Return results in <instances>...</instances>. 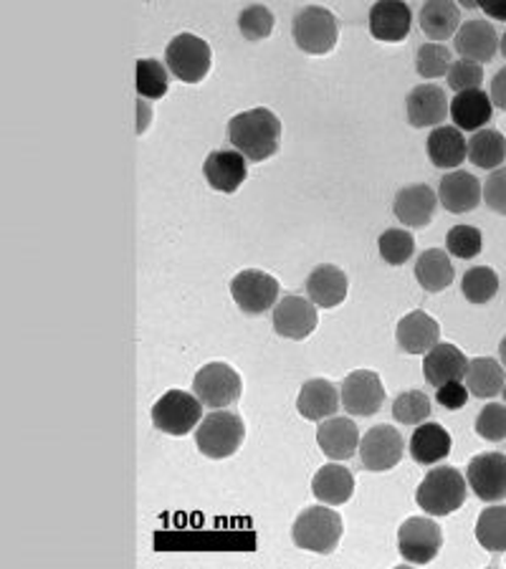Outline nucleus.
Returning <instances> with one entry per match:
<instances>
[{"mask_svg": "<svg viewBox=\"0 0 506 569\" xmlns=\"http://www.w3.org/2000/svg\"><path fill=\"white\" fill-rule=\"evenodd\" d=\"M281 122L271 109L240 111L228 122V142L251 163H263L279 152Z\"/></svg>", "mask_w": 506, "mask_h": 569, "instance_id": "f257e3e1", "label": "nucleus"}, {"mask_svg": "<svg viewBox=\"0 0 506 569\" xmlns=\"http://www.w3.org/2000/svg\"><path fill=\"white\" fill-rule=\"evenodd\" d=\"M466 478L456 469H433L417 486L415 501L425 514L431 517H448L459 511L466 501Z\"/></svg>", "mask_w": 506, "mask_h": 569, "instance_id": "f03ea898", "label": "nucleus"}, {"mask_svg": "<svg viewBox=\"0 0 506 569\" xmlns=\"http://www.w3.org/2000/svg\"><path fill=\"white\" fill-rule=\"evenodd\" d=\"M244 418L231 411H213L211 415H205L196 428L198 451L213 461L231 459L240 448V443H244Z\"/></svg>", "mask_w": 506, "mask_h": 569, "instance_id": "7ed1b4c3", "label": "nucleus"}, {"mask_svg": "<svg viewBox=\"0 0 506 569\" xmlns=\"http://www.w3.org/2000/svg\"><path fill=\"white\" fill-rule=\"evenodd\" d=\"M342 517L332 509L309 507L304 509L292 526V540L299 549L332 555L342 540Z\"/></svg>", "mask_w": 506, "mask_h": 569, "instance_id": "20e7f679", "label": "nucleus"}, {"mask_svg": "<svg viewBox=\"0 0 506 569\" xmlns=\"http://www.w3.org/2000/svg\"><path fill=\"white\" fill-rule=\"evenodd\" d=\"M292 36L294 44L299 46L304 54L325 56L337 46L340 28H337V19L332 11H327L322 5H307L294 15Z\"/></svg>", "mask_w": 506, "mask_h": 569, "instance_id": "39448f33", "label": "nucleus"}, {"mask_svg": "<svg viewBox=\"0 0 506 569\" xmlns=\"http://www.w3.org/2000/svg\"><path fill=\"white\" fill-rule=\"evenodd\" d=\"M203 420V403L185 390H167L152 407V423L167 436H188Z\"/></svg>", "mask_w": 506, "mask_h": 569, "instance_id": "423d86ee", "label": "nucleus"}, {"mask_svg": "<svg viewBox=\"0 0 506 569\" xmlns=\"http://www.w3.org/2000/svg\"><path fill=\"white\" fill-rule=\"evenodd\" d=\"M165 67L183 84H200L211 71V46L192 34H180L167 44Z\"/></svg>", "mask_w": 506, "mask_h": 569, "instance_id": "0eeeda50", "label": "nucleus"}, {"mask_svg": "<svg viewBox=\"0 0 506 569\" xmlns=\"http://www.w3.org/2000/svg\"><path fill=\"white\" fill-rule=\"evenodd\" d=\"M231 296L244 315L259 317L276 304L279 282L267 271L246 269L231 282Z\"/></svg>", "mask_w": 506, "mask_h": 569, "instance_id": "6e6552de", "label": "nucleus"}, {"mask_svg": "<svg viewBox=\"0 0 506 569\" xmlns=\"http://www.w3.org/2000/svg\"><path fill=\"white\" fill-rule=\"evenodd\" d=\"M444 544V534L440 526L433 519L425 517H411L405 519L403 526L398 532V549L400 557L411 565H428L436 559Z\"/></svg>", "mask_w": 506, "mask_h": 569, "instance_id": "1a4fd4ad", "label": "nucleus"}, {"mask_svg": "<svg viewBox=\"0 0 506 569\" xmlns=\"http://www.w3.org/2000/svg\"><path fill=\"white\" fill-rule=\"evenodd\" d=\"M240 388H244L240 375L226 363L205 365L192 380V390H196L200 403L205 407H215V411L236 403L240 398Z\"/></svg>", "mask_w": 506, "mask_h": 569, "instance_id": "9d476101", "label": "nucleus"}, {"mask_svg": "<svg viewBox=\"0 0 506 569\" xmlns=\"http://www.w3.org/2000/svg\"><path fill=\"white\" fill-rule=\"evenodd\" d=\"M405 453V440L398 428L392 426H375L365 432L360 440V459L363 466L373 474L396 469Z\"/></svg>", "mask_w": 506, "mask_h": 569, "instance_id": "9b49d317", "label": "nucleus"}, {"mask_svg": "<svg viewBox=\"0 0 506 569\" xmlns=\"http://www.w3.org/2000/svg\"><path fill=\"white\" fill-rule=\"evenodd\" d=\"M342 405L355 418H369L385 403V388L380 375L373 370H355L342 382Z\"/></svg>", "mask_w": 506, "mask_h": 569, "instance_id": "f8f14e48", "label": "nucleus"}, {"mask_svg": "<svg viewBox=\"0 0 506 569\" xmlns=\"http://www.w3.org/2000/svg\"><path fill=\"white\" fill-rule=\"evenodd\" d=\"M466 481L481 501L496 503L506 499V455L481 453L471 459L469 469H466Z\"/></svg>", "mask_w": 506, "mask_h": 569, "instance_id": "ddd939ff", "label": "nucleus"}, {"mask_svg": "<svg viewBox=\"0 0 506 569\" xmlns=\"http://www.w3.org/2000/svg\"><path fill=\"white\" fill-rule=\"evenodd\" d=\"M317 322V307L304 296H284L274 307V332L284 340H307Z\"/></svg>", "mask_w": 506, "mask_h": 569, "instance_id": "4468645a", "label": "nucleus"}, {"mask_svg": "<svg viewBox=\"0 0 506 569\" xmlns=\"http://www.w3.org/2000/svg\"><path fill=\"white\" fill-rule=\"evenodd\" d=\"M405 115L408 122L415 130H425V127H438L446 122V115H451V102L446 99V92L436 84H421L408 94L405 99Z\"/></svg>", "mask_w": 506, "mask_h": 569, "instance_id": "2eb2a0df", "label": "nucleus"}, {"mask_svg": "<svg viewBox=\"0 0 506 569\" xmlns=\"http://www.w3.org/2000/svg\"><path fill=\"white\" fill-rule=\"evenodd\" d=\"M413 13L411 5L400 3V0H380L369 8V34L377 42L398 44L411 34Z\"/></svg>", "mask_w": 506, "mask_h": 569, "instance_id": "dca6fc26", "label": "nucleus"}, {"mask_svg": "<svg viewBox=\"0 0 506 569\" xmlns=\"http://www.w3.org/2000/svg\"><path fill=\"white\" fill-rule=\"evenodd\" d=\"M205 180L215 192H236L248 178L246 157L238 150H215L208 155L203 165Z\"/></svg>", "mask_w": 506, "mask_h": 569, "instance_id": "f3484780", "label": "nucleus"}, {"mask_svg": "<svg viewBox=\"0 0 506 569\" xmlns=\"http://www.w3.org/2000/svg\"><path fill=\"white\" fill-rule=\"evenodd\" d=\"M481 198H484V188L471 173L454 170L438 182V200L448 213L461 215L476 211Z\"/></svg>", "mask_w": 506, "mask_h": 569, "instance_id": "a211bd4d", "label": "nucleus"}, {"mask_svg": "<svg viewBox=\"0 0 506 569\" xmlns=\"http://www.w3.org/2000/svg\"><path fill=\"white\" fill-rule=\"evenodd\" d=\"M340 400L342 395L337 392V384L329 382L325 378H315L304 382V388L299 390V398H296V411L304 420L311 423H322L327 418L340 411Z\"/></svg>", "mask_w": 506, "mask_h": 569, "instance_id": "6ab92c4d", "label": "nucleus"}, {"mask_svg": "<svg viewBox=\"0 0 506 569\" xmlns=\"http://www.w3.org/2000/svg\"><path fill=\"white\" fill-rule=\"evenodd\" d=\"M454 48H456V54H459L466 61L486 63L496 56V48H499V36H496L492 23L469 21V23H461L459 34H456Z\"/></svg>", "mask_w": 506, "mask_h": 569, "instance_id": "aec40b11", "label": "nucleus"}, {"mask_svg": "<svg viewBox=\"0 0 506 569\" xmlns=\"http://www.w3.org/2000/svg\"><path fill=\"white\" fill-rule=\"evenodd\" d=\"M438 198L428 186H408L396 195L392 211L396 218L408 228H425L436 215Z\"/></svg>", "mask_w": 506, "mask_h": 569, "instance_id": "412c9836", "label": "nucleus"}, {"mask_svg": "<svg viewBox=\"0 0 506 569\" xmlns=\"http://www.w3.org/2000/svg\"><path fill=\"white\" fill-rule=\"evenodd\" d=\"M469 370V359L456 344H436L431 352H425L423 375L433 388H440L446 382H461Z\"/></svg>", "mask_w": 506, "mask_h": 569, "instance_id": "4be33fe9", "label": "nucleus"}, {"mask_svg": "<svg viewBox=\"0 0 506 569\" xmlns=\"http://www.w3.org/2000/svg\"><path fill=\"white\" fill-rule=\"evenodd\" d=\"M317 443L332 461H350L360 451V432L350 418H327L317 428Z\"/></svg>", "mask_w": 506, "mask_h": 569, "instance_id": "5701e85b", "label": "nucleus"}, {"mask_svg": "<svg viewBox=\"0 0 506 569\" xmlns=\"http://www.w3.org/2000/svg\"><path fill=\"white\" fill-rule=\"evenodd\" d=\"M396 336L398 347L408 352V355H425V352H431L438 344L440 327L425 311H411V315L400 319Z\"/></svg>", "mask_w": 506, "mask_h": 569, "instance_id": "b1692460", "label": "nucleus"}, {"mask_svg": "<svg viewBox=\"0 0 506 569\" xmlns=\"http://www.w3.org/2000/svg\"><path fill=\"white\" fill-rule=\"evenodd\" d=\"M492 117H494V104H492V96H486V92L471 90V92L456 94L451 99L454 127H459L461 132L486 130V125L492 122Z\"/></svg>", "mask_w": 506, "mask_h": 569, "instance_id": "393cba45", "label": "nucleus"}, {"mask_svg": "<svg viewBox=\"0 0 506 569\" xmlns=\"http://www.w3.org/2000/svg\"><path fill=\"white\" fill-rule=\"evenodd\" d=\"M348 276L332 263H322L307 278V296L315 307L334 309L348 299Z\"/></svg>", "mask_w": 506, "mask_h": 569, "instance_id": "a878e982", "label": "nucleus"}, {"mask_svg": "<svg viewBox=\"0 0 506 569\" xmlns=\"http://www.w3.org/2000/svg\"><path fill=\"white\" fill-rule=\"evenodd\" d=\"M451 432H448L444 426L438 423H421V428H415L413 438H411V455L415 463L421 466H436L444 459H448L451 453Z\"/></svg>", "mask_w": 506, "mask_h": 569, "instance_id": "bb28decb", "label": "nucleus"}, {"mask_svg": "<svg viewBox=\"0 0 506 569\" xmlns=\"http://www.w3.org/2000/svg\"><path fill=\"white\" fill-rule=\"evenodd\" d=\"M469 155V142L463 140V132L454 125H440L428 138V157L440 170H454Z\"/></svg>", "mask_w": 506, "mask_h": 569, "instance_id": "cd10ccee", "label": "nucleus"}, {"mask_svg": "<svg viewBox=\"0 0 506 569\" xmlns=\"http://www.w3.org/2000/svg\"><path fill=\"white\" fill-rule=\"evenodd\" d=\"M355 491V478L340 463H327L325 469L317 471L315 481H311V494L327 507H342L352 499Z\"/></svg>", "mask_w": 506, "mask_h": 569, "instance_id": "c85d7f7f", "label": "nucleus"}, {"mask_svg": "<svg viewBox=\"0 0 506 569\" xmlns=\"http://www.w3.org/2000/svg\"><path fill=\"white\" fill-rule=\"evenodd\" d=\"M421 28L431 42H448L461 28V11L448 0H431L421 8Z\"/></svg>", "mask_w": 506, "mask_h": 569, "instance_id": "c756f323", "label": "nucleus"}, {"mask_svg": "<svg viewBox=\"0 0 506 569\" xmlns=\"http://www.w3.org/2000/svg\"><path fill=\"white\" fill-rule=\"evenodd\" d=\"M454 263L451 256L440 248H431L425 251L415 263V278L428 294H438L454 284Z\"/></svg>", "mask_w": 506, "mask_h": 569, "instance_id": "7c9ffc66", "label": "nucleus"}, {"mask_svg": "<svg viewBox=\"0 0 506 569\" xmlns=\"http://www.w3.org/2000/svg\"><path fill=\"white\" fill-rule=\"evenodd\" d=\"M466 388L473 398H496L504 390V367L494 357H476L466 370Z\"/></svg>", "mask_w": 506, "mask_h": 569, "instance_id": "2f4dec72", "label": "nucleus"}, {"mask_svg": "<svg viewBox=\"0 0 506 569\" xmlns=\"http://www.w3.org/2000/svg\"><path fill=\"white\" fill-rule=\"evenodd\" d=\"M469 159L481 170H499L506 159V138L499 130H479L469 140Z\"/></svg>", "mask_w": 506, "mask_h": 569, "instance_id": "473e14b6", "label": "nucleus"}, {"mask_svg": "<svg viewBox=\"0 0 506 569\" xmlns=\"http://www.w3.org/2000/svg\"><path fill=\"white\" fill-rule=\"evenodd\" d=\"M461 292L466 296V301L476 304V307H484L499 292V276H496L494 269L489 266H476L466 271L463 282H461Z\"/></svg>", "mask_w": 506, "mask_h": 569, "instance_id": "72a5a7b5", "label": "nucleus"}, {"mask_svg": "<svg viewBox=\"0 0 506 569\" xmlns=\"http://www.w3.org/2000/svg\"><path fill=\"white\" fill-rule=\"evenodd\" d=\"M476 542L489 552H506V507L481 511L476 522Z\"/></svg>", "mask_w": 506, "mask_h": 569, "instance_id": "f704fd0d", "label": "nucleus"}, {"mask_svg": "<svg viewBox=\"0 0 506 569\" xmlns=\"http://www.w3.org/2000/svg\"><path fill=\"white\" fill-rule=\"evenodd\" d=\"M431 398L423 390H408L392 403V418L403 426H421L431 418Z\"/></svg>", "mask_w": 506, "mask_h": 569, "instance_id": "c9c22d12", "label": "nucleus"}, {"mask_svg": "<svg viewBox=\"0 0 506 569\" xmlns=\"http://www.w3.org/2000/svg\"><path fill=\"white\" fill-rule=\"evenodd\" d=\"M377 248H380L383 261L388 266H403L415 251V238L403 228H390L377 238Z\"/></svg>", "mask_w": 506, "mask_h": 569, "instance_id": "e433bc0d", "label": "nucleus"}, {"mask_svg": "<svg viewBox=\"0 0 506 569\" xmlns=\"http://www.w3.org/2000/svg\"><path fill=\"white\" fill-rule=\"evenodd\" d=\"M454 67L451 51L444 44H423L415 54V71L423 79H438L448 76Z\"/></svg>", "mask_w": 506, "mask_h": 569, "instance_id": "4c0bfd02", "label": "nucleus"}, {"mask_svg": "<svg viewBox=\"0 0 506 569\" xmlns=\"http://www.w3.org/2000/svg\"><path fill=\"white\" fill-rule=\"evenodd\" d=\"M167 69L155 59H140L138 61V94L140 99H163L167 94Z\"/></svg>", "mask_w": 506, "mask_h": 569, "instance_id": "58836bf2", "label": "nucleus"}, {"mask_svg": "<svg viewBox=\"0 0 506 569\" xmlns=\"http://www.w3.org/2000/svg\"><path fill=\"white\" fill-rule=\"evenodd\" d=\"M238 28L246 42H263L274 31V13L267 5H248L238 15Z\"/></svg>", "mask_w": 506, "mask_h": 569, "instance_id": "ea45409f", "label": "nucleus"}, {"mask_svg": "<svg viewBox=\"0 0 506 569\" xmlns=\"http://www.w3.org/2000/svg\"><path fill=\"white\" fill-rule=\"evenodd\" d=\"M484 248V236L479 228L473 226H454L446 236V251L456 256V259H476Z\"/></svg>", "mask_w": 506, "mask_h": 569, "instance_id": "a19ab883", "label": "nucleus"}, {"mask_svg": "<svg viewBox=\"0 0 506 569\" xmlns=\"http://www.w3.org/2000/svg\"><path fill=\"white\" fill-rule=\"evenodd\" d=\"M476 432L481 438L492 440V443H499V440H504L506 438V405H499V403L486 405L476 418Z\"/></svg>", "mask_w": 506, "mask_h": 569, "instance_id": "79ce46f5", "label": "nucleus"}, {"mask_svg": "<svg viewBox=\"0 0 506 569\" xmlns=\"http://www.w3.org/2000/svg\"><path fill=\"white\" fill-rule=\"evenodd\" d=\"M481 82H484V69H481V63L461 59L454 61L451 71H448V86H451L456 94L479 90Z\"/></svg>", "mask_w": 506, "mask_h": 569, "instance_id": "37998d69", "label": "nucleus"}, {"mask_svg": "<svg viewBox=\"0 0 506 569\" xmlns=\"http://www.w3.org/2000/svg\"><path fill=\"white\" fill-rule=\"evenodd\" d=\"M484 200L494 213L506 215V167L489 175L484 182Z\"/></svg>", "mask_w": 506, "mask_h": 569, "instance_id": "c03bdc74", "label": "nucleus"}, {"mask_svg": "<svg viewBox=\"0 0 506 569\" xmlns=\"http://www.w3.org/2000/svg\"><path fill=\"white\" fill-rule=\"evenodd\" d=\"M436 400L446 407V411H461L466 400H469V388L461 382H446L438 388Z\"/></svg>", "mask_w": 506, "mask_h": 569, "instance_id": "a18cd8bd", "label": "nucleus"}, {"mask_svg": "<svg viewBox=\"0 0 506 569\" xmlns=\"http://www.w3.org/2000/svg\"><path fill=\"white\" fill-rule=\"evenodd\" d=\"M489 96H492L494 107H499V109L506 111V67L492 79V94H489Z\"/></svg>", "mask_w": 506, "mask_h": 569, "instance_id": "49530a36", "label": "nucleus"}, {"mask_svg": "<svg viewBox=\"0 0 506 569\" xmlns=\"http://www.w3.org/2000/svg\"><path fill=\"white\" fill-rule=\"evenodd\" d=\"M479 8L496 21H506V3H499V0H486V3H479Z\"/></svg>", "mask_w": 506, "mask_h": 569, "instance_id": "de8ad7c7", "label": "nucleus"}, {"mask_svg": "<svg viewBox=\"0 0 506 569\" xmlns=\"http://www.w3.org/2000/svg\"><path fill=\"white\" fill-rule=\"evenodd\" d=\"M138 111H140V125H138V134H142L144 130H148L150 125V107L144 104L142 99H138Z\"/></svg>", "mask_w": 506, "mask_h": 569, "instance_id": "09e8293b", "label": "nucleus"}, {"mask_svg": "<svg viewBox=\"0 0 506 569\" xmlns=\"http://www.w3.org/2000/svg\"><path fill=\"white\" fill-rule=\"evenodd\" d=\"M499 355H502V363L506 365V336H504L502 344H499Z\"/></svg>", "mask_w": 506, "mask_h": 569, "instance_id": "8fccbe9b", "label": "nucleus"}, {"mask_svg": "<svg viewBox=\"0 0 506 569\" xmlns=\"http://www.w3.org/2000/svg\"><path fill=\"white\" fill-rule=\"evenodd\" d=\"M499 51L504 54V59H506V31H504V36L499 38Z\"/></svg>", "mask_w": 506, "mask_h": 569, "instance_id": "3c124183", "label": "nucleus"}, {"mask_svg": "<svg viewBox=\"0 0 506 569\" xmlns=\"http://www.w3.org/2000/svg\"><path fill=\"white\" fill-rule=\"evenodd\" d=\"M504 400H506V384H504Z\"/></svg>", "mask_w": 506, "mask_h": 569, "instance_id": "603ef678", "label": "nucleus"}]
</instances>
